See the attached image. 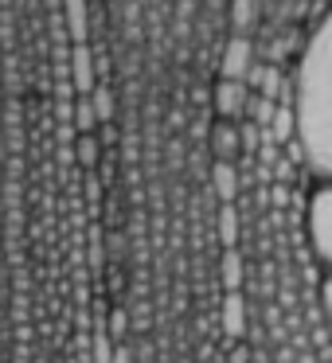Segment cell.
<instances>
[{
  "label": "cell",
  "instance_id": "1",
  "mask_svg": "<svg viewBox=\"0 0 332 363\" xmlns=\"http://www.w3.org/2000/svg\"><path fill=\"white\" fill-rule=\"evenodd\" d=\"M305 227H309V254L328 262V254H332V191L324 184L305 203Z\"/></svg>",
  "mask_w": 332,
  "mask_h": 363
},
{
  "label": "cell",
  "instance_id": "2",
  "mask_svg": "<svg viewBox=\"0 0 332 363\" xmlns=\"http://www.w3.org/2000/svg\"><path fill=\"white\" fill-rule=\"evenodd\" d=\"M67 71H71L74 98H90V90H94V48L90 43H74L71 59H67Z\"/></svg>",
  "mask_w": 332,
  "mask_h": 363
},
{
  "label": "cell",
  "instance_id": "3",
  "mask_svg": "<svg viewBox=\"0 0 332 363\" xmlns=\"http://www.w3.org/2000/svg\"><path fill=\"white\" fill-rule=\"evenodd\" d=\"M250 59H254V48H250V40H246V35H235V40H227V48H223V59H219L223 79L243 82L246 71H250Z\"/></svg>",
  "mask_w": 332,
  "mask_h": 363
},
{
  "label": "cell",
  "instance_id": "4",
  "mask_svg": "<svg viewBox=\"0 0 332 363\" xmlns=\"http://www.w3.org/2000/svg\"><path fill=\"white\" fill-rule=\"evenodd\" d=\"M246 94H250V90H246L243 82H231V79L215 82L211 102H215V113H219V121H235V118H243Z\"/></svg>",
  "mask_w": 332,
  "mask_h": 363
},
{
  "label": "cell",
  "instance_id": "5",
  "mask_svg": "<svg viewBox=\"0 0 332 363\" xmlns=\"http://www.w3.org/2000/svg\"><path fill=\"white\" fill-rule=\"evenodd\" d=\"M223 332H227L231 340L246 336V297L243 293H227V297H223Z\"/></svg>",
  "mask_w": 332,
  "mask_h": 363
},
{
  "label": "cell",
  "instance_id": "6",
  "mask_svg": "<svg viewBox=\"0 0 332 363\" xmlns=\"http://www.w3.org/2000/svg\"><path fill=\"white\" fill-rule=\"evenodd\" d=\"M71 157H74V168H82V172H94L98 160H102V141H98V133H74Z\"/></svg>",
  "mask_w": 332,
  "mask_h": 363
},
{
  "label": "cell",
  "instance_id": "7",
  "mask_svg": "<svg viewBox=\"0 0 332 363\" xmlns=\"http://www.w3.org/2000/svg\"><path fill=\"white\" fill-rule=\"evenodd\" d=\"M211 188L219 196V203H235L238 199V168L231 160H215L211 164Z\"/></svg>",
  "mask_w": 332,
  "mask_h": 363
},
{
  "label": "cell",
  "instance_id": "8",
  "mask_svg": "<svg viewBox=\"0 0 332 363\" xmlns=\"http://www.w3.org/2000/svg\"><path fill=\"white\" fill-rule=\"evenodd\" d=\"M207 141H211L215 160H231V164H235V152H238V133H235V121H215V125H211V133H207Z\"/></svg>",
  "mask_w": 332,
  "mask_h": 363
},
{
  "label": "cell",
  "instance_id": "9",
  "mask_svg": "<svg viewBox=\"0 0 332 363\" xmlns=\"http://www.w3.org/2000/svg\"><path fill=\"white\" fill-rule=\"evenodd\" d=\"M59 9L67 12L63 16V24H67V40H74V43H87V0H59Z\"/></svg>",
  "mask_w": 332,
  "mask_h": 363
},
{
  "label": "cell",
  "instance_id": "10",
  "mask_svg": "<svg viewBox=\"0 0 332 363\" xmlns=\"http://www.w3.org/2000/svg\"><path fill=\"white\" fill-rule=\"evenodd\" d=\"M215 227H219V242L227 246V250H235V242H238V207L235 203H219Z\"/></svg>",
  "mask_w": 332,
  "mask_h": 363
},
{
  "label": "cell",
  "instance_id": "11",
  "mask_svg": "<svg viewBox=\"0 0 332 363\" xmlns=\"http://www.w3.org/2000/svg\"><path fill=\"white\" fill-rule=\"evenodd\" d=\"M71 129H74V133H94V129H98V118H94L90 98H74V102H71Z\"/></svg>",
  "mask_w": 332,
  "mask_h": 363
},
{
  "label": "cell",
  "instance_id": "12",
  "mask_svg": "<svg viewBox=\"0 0 332 363\" xmlns=\"http://www.w3.org/2000/svg\"><path fill=\"white\" fill-rule=\"evenodd\" d=\"M223 289H227V293H243V254H238V250L223 254Z\"/></svg>",
  "mask_w": 332,
  "mask_h": 363
},
{
  "label": "cell",
  "instance_id": "13",
  "mask_svg": "<svg viewBox=\"0 0 332 363\" xmlns=\"http://www.w3.org/2000/svg\"><path fill=\"white\" fill-rule=\"evenodd\" d=\"M90 106H94L98 125H110V121H114V94H110L106 82H94V90H90Z\"/></svg>",
  "mask_w": 332,
  "mask_h": 363
},
{
  "label": "cell",
  "instance_id": "14",
  "mask_svg": "<svg viewBox=\"0 0 332 363\" xmlns=\"http://www.w3.org/2000/svg\"><path fill=\"white\" fill-rule=\"evenodd\" d=\"M231 20H235L238 32H246L250 20H254V0H235V4H231Z\"/></svg>",
  "mask_w": 332,
  "mask_h": 363
}]
</instances>
